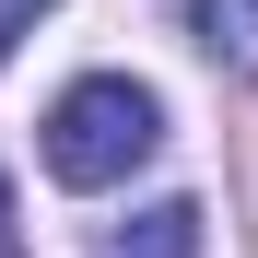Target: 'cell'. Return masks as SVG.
I'll list each match as a JSON object with an SVG mask.
<instances>
[{
	"mask_svg": "<svg viewBox=\"0 0 258 258\" xmlns=\"http://www.w3.org/2000/svg\"><path fill=\"white\" fill-rule=\"evenodd\" d=\"M153 153H164V106H153V82H129V71H82L47 106V176L59 188H117V176H141Z\"/></svg>",
	"mask_w": 258,
	"mask_h": 258,
	"instance_id": "obj_1",
	"label": "cell"
},
{
	"mask_svg": "<svg viewBox=\"0 0 258 258\" xmlns=\"http://www.w3.org/2000/svg\"><path fill=\"white\" fill-rule=\"evenodd\" d=\"M106 258H200V200H153L106 235Z\"/></svg>",
	"mask_w": 258,
	"mask_h": 258,
	"instance_id": "obj_2",
	"label": "cell"
},
{
	"mask_svg": "<svg viewBox=\"0 0 258 258\" xmlns=\"http://www.w3.org/2000/svg\"><path fill=\"white\" fill-rule=\"evenodd\" d=\"M176 24H188L223 71H258V0H176Z\"/></svg>",
	"mask_w": 258,
	"mask_h": 258,
	"instance_id": "obj_3",
	"label": "cell"
},
{
	"mask_svg": "<svg viewBox=\"0 0 258 258\" xmlns=\"http://www.w3.org/2000/svg\"><path fill=\"white\" fill-rule=\"evenodd\" d=\"M35 12H47V0H0V59H12L24 35H35Z\"/></svg>",
	"mask_w": 258,
	"mask_h": 258,
	"instance_id": "obj_4",
	"label": "cell"
},
{
	"mask_svg": "<svg viewBox=\"0 0 258 258\" xmlns=\"http://www.w3.org/2000/svg\"><path fill=\"white\" fill-rule=\"evenodd\" d=\"M0 223H12V176H0Z\"/></svg>",
	"mask_w": 258,
	"mask_h": 258,
	"instance_id": "obj_5",
	"label": "cell"
}]
</instances>
